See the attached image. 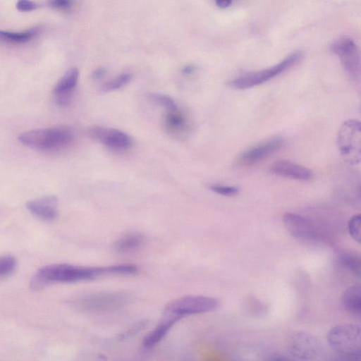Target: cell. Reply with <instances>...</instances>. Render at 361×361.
I'll return each instance as SVG.
<instances>
[{
	"instance_id": "cell-13",
	"label": "cell",
	"mask_w": 361,
	"mask_h": 361,
	"mask_svg": "<svg viewBox=\"0 0 361 361\" xmlns=\"http://www.w3.org/2000/svg\"><path fill=\"white\" fill-rule=\"evenodd\" d=\"M79 71L76 67L69 68L59 79L54 88L56 102L61 106L69 104L78 84Z\"/></svg>"
},
{
	"instance_id": "cell-29",
	"label": "cell",
	"mask_w": 361,
	"mask_h": 361,
	"mask_svg": "<svg viewBox=\"0 0 361 361\" xmlns=\"http://www.w3.org/2000/svg\"><path fill=\"white\" fill-rule=\"evenodd\" d=\"M106 73V69L103 67H99L95 69L92 74V78L94 80L102 78Z\"/></svg>"
},
{
	"instance_id": "cell-23",
	"label": "cell",
	"mask_w": 361,
	"mask_h": 361,
	"mask_svg": "<svg viewBox=\"0 0 361 361\" xmlns=\"http://www.w3.org/2000/svg\"><path fill=\"white\" fill-rule=\"evenodd\" d=\"M360 226V214H356L352 216L348 224V229L350 236L358 243H360L361 240Z\"/></svg>"
},
{
	"instance_id": "cell-15",
	"label": "cell",
	"mask_w": 361,
	"mask_h": 361,
	"mask_svg": "<svg viewBox=\"0 0 361 361\" xmlns=\"http://www.w3.org/2000/svg\"><path fill=\"white\" fill-rule=\"evenodd\" d=\"M26 207L34 216L44 221H52L58 215V201L54 196L30 200Z\"/></svg>"
},
{
	"instance_id": "cell-10",
	"label": "cell",
	"mask_w": 361,
	"mask_h": 361,
	"mask_svg": "<svg viewBox=\"0 0 361 361\" xmlns=\"http://www.w3.org/2000/svg\"><path fill=\"white\" fill-rule=\"evenodd\" d=\"M87 135L92 140L101 142L109 149L114 150H126L132 145L130 137L118 129L93 126L87 130Z\"/></svg>"
},
{
	"instance_id": "cell-6",
	"label": "cell",
	"mask_w": 361,
	"mask_h": 361,
	"mask_svg": "<svg viewBox=\"0 0 361 361\" xmlns=\"http://www.w3.org/2000/svg\"><path fill=\"white\" fill-rule=\"evenodd\" d=\"M130 300V295L126 292H104L81 296L73 302V305L85 312H108L122 308Z\"/></svg>"
},
{
	"instance_id": "cell-17",
	"label": "cell",
	"mask_w": 361,
	"mask_h": 361,
	"mask_svg": "<svg viewBox=\"0 0 361 361\" xmlns=\"http://www.w3.org/2000/svg\"><path fill=\"white\" fill-rule=\"evenodd\" d=\"M144 243V237L139 233L126 234L114 243V249L116 252L126 254L140 248Z\"/></svg>"
},
{
	"instance_id": "cell-5",
	"label": "cell",
	"mask_w": 361,
	"mask_h": 361,
	"mask_svg": "<svg viewBox=\"0 0 361 361\" xmlns=\"http://www.w3.org/2000/svg\"><path fill=\"white\" fill-rule=\"evenodd\" d=\"M302 58L301 51L293 52L270 68L238 75L230 82V86L238 90H245L259 85L290 69L300 62Z\"/></svg>"
},
{
	"instance_id": "cell-9",
	"label": "cell",
	"mask_w": 361,
	"mask_h": 361,
	"mask_svg": "<svg viewBox=\"0 0 361 361\" xmlns=\"http://www.w3.org/2000/svg\"><path fill=\"white\" fill-rule=\"evenodd\" d=\"M330 50L339 57L343 69L351 79L356 80L360 77V51L352 39L339 38L330 45Z\"/></svg>"
},
{
	"instance_id": "cell-24",
	"label": "cell",
	"mask_w": 361,
	"mask_h": 361,
	"mask_svg": "<svg viewBox=\"0 0 361 361\" xmlns=\"http://www.w3.org/2000/svg\"><path fill=\"white\" fill-rule=\"evenodd\" d=\"M16 266V259L11 255L0 257V276H4L11 273Z\"/></svg>"
},
{
	"instance_id": "cell-31",
	"label": "cell",
	"mask_w": 361,
	"mask_h": 361,
	"mask_svg": "<svg viewBox=\"0 0 361 361\" xmlns=\"http://www.w3.org/2000/svg\"><path fill=\"white\" fill-rule=\"evenodd\" d=\"M196 67L192 65H188L183 67L181 72L185 75H190L195 72Z\"/></svg>"
},
{
	"instance_id": "cell-30",
	"label": "cell",
	"mask_w": 361,
	"mask_h": 361,
	"mask_svg": "<svg viewBox=\"0 0 361 361\" xmlns=\"http://www.w3.org/2000/svg\"><path fill=\"white\" fill-rule=\"evenodd\" d=\"M216 4L221 8H226L231 6L232 0H215Z\"/></svg>"
},
{
	"instance_id": "cell-3",
	"label": "cell",
	"mask_w": 361,
	"mask_h": 361,
	"mask_svg": "<svg viewBox=\"0 0 361 361\" xmlns=\"http://www.w3.org/2000/svg\"><path fill=\"white\" fill-rule=\"evenodd\" d=\"M330 347L339 355L351 360L361 358V331L360 326L341 324L327 333Z\"/></svg>"
},
{
	"instance_id": "cell-28",
	"label": "cell",
	"mask_w": 361,
	"mask_h": 361,
	"mask_svg": "<svg viewBox=\"0 0 361 361\" xmlns=\"http://www.w3.org/2000/svg\"><path fill=\"white\" fill-rule=\"evenodd\" d=\"M37 5L30 0H18L16 8L20 11L27 12L36 9Z\"/></svg>"
},
{
	"instance_id": "cell-18",
	"label": "cell",
	"mask_w": 361,
	"mask_h": 361,
	"mask_svg": "<svg viewBox=\"0 0 361 361\" xmlns=\"http://www.w3.org/2000/svg\"><path fill=\"white\" fill-rule=\"evenodd\" d=\"M37 32V27L20 32L0 30V42L13 44L25 43L33 38Z\"/></svg>"
},
{
	"instance_id": "cell-16",
	"label": "cell",
	"mask_w": 361,
	"mask_h": 361,
	"mask_svg": "<svg viewBox=\"0 0 361 361\" xmlns=\"http://www.w3.org/2000/svg\"><path fill=\"white\" fill-rule=\"evenodd\" d=\"M361 286L359 283L347 288L341 296V304L349 313L360 316V314Z\"/></svg>"
},
{
	"instance_id": "cell-11",
	"label": "cell",
	"mask_w": 361,
	"mask_h": 361,
	"mask_svg": "<svg viewBox=\"0 0 361 361\" xmlns=\"http://www.w3.org/2000/svg\"><path fill=\"white\" fill-rule=\"evenodd\" d=\"M283 143V140L281 137L269 139L240 154L236 162L243 166L255 164L278 151Z\"/></svg>"
},
{
	"instance_id": "cell-12",
	"label": "cell",
	"mask_w": 361,
	"mask_h": 361,
	"mask_svg": "<svg viewBox=\"0 0 361 361\" xmlns=\"http://www.w3.org/2000/svg\"><path fill=\"white\" fill-rule=\"evenodd\" d=\"M283 222L288 232L299 240L312 241L316 238L314 226L307 219L298 214L285 213Z\"/></svg>"
},
{
	"instance_id": "cell-1",
	"label": "cell",
	"mask_w": 361,
	"mask_h": 361,
	"mask_svg": "<svg viewBox=\"0 0 361 361\" xmlns=\"http://www.w3.org/2000/svg\"><path fill=\"white\" fill-rule=\"evenodd\" d=\"M133 269L130 264L94 267L67 264H51L37 271L30 281V287L33 290H39L52 283L87 281L104 274L130 275Z\"/></svg>"
},
{
	"instance_id": "cell-2",
	"label": "cell",
	"mask_w": 361,
	"mask_h": 361,
	"mask_svg": "<svg viewBox=\"0 0 361 361\" xmlns=\"http://www.w3.org/2000/svg\"><path fill=\"white\" fill-rule=\"evenodd\" d=\"M73 140V131L64 126L31 130L18 136V140L23 145L47 151L63 149L71 144Z\"/></svg>"
},
{
	"instance_id": "cell-14",
	"label": "cell",
	"mask_w": 361,
	"mask_h": 361,
	"mask_svg": "<svg viewBox=\"0 0 361 361\" xmlns=\"http://www.w3.org/2000/svg\"><path fill=\"white\" fill-rule=\"evenodd\" d=\"M271 173L291 179L298 180H310L312 172L307 168L288 160H278L270 166Z\"/></svg>"
},
{
	"instance_id": "cell-20",
	"label": "cell",
	"mask_w": 361,
	"mask_h": 361,
	"mask_svg": "<svg viewBox=\"0 0 361 361\" xmlns=\"http://www.w3.org/2000/svg\"><path fill=\"white\" fill-rule=\"evenodd\" d=\"M131 79V74L128 73H122L104 83L101 87V91L108 92L120 89L128 84Z\"/></svg>"
},
{
	"instance_id": "cell-22",
	"label": "cell",
	"mask_w": 361,
	"mask_h": 361,
	"mask_svg": "<svg viewBox=\"0 0 361 361\" xmlns=\"http://www.w3.org/2000/svg\"><path fill=\"white\" fill-rule=\"evenodd\" d=\"M147 98L152 103L164 107L167 111L177 109L176 104L173 99L168 95L158 93H149Z\"/></svg>"
},
{
	"instance_id": "cell-19",
	"label": "cell",
	"mask_w": 361,
	"mask_h": 361,
	"mask_svg": "<svg viewBox=\"0 0 361 361\" xmlns=\"http://www.w3.org/2000/svg\"><path fill=\"white\" fill-rule=\"evenodd\" d=\"M339 261L343 267L355 275L360 276L361 263L359 255L350 252H343L339 256Z\"/></svg>"
},
{
	"instance_id": "cell-4",
	"label": "cell",
	"mask_w": 361,
	"mask_h": 361,
	"mask_svg": "<svg viewBox=\"0 0 361 361\" xmlns=\"http://www.w3.org/2000/svg\"><path fill=\"white\" fill-rule=\"evenodd\" d=\"M219 306V302L214 298L188 295L168 303L164 309L162 317L175 324L185 317L211 312L216 310Z\"/></svg>"
},
{
	"instance_id": "cell-7",
	"label": "cell",
	"mask_w": 361,
	"mask_h": 361,
	"mask_svg": "<svg viewBox=\"0 0 361 361\" xmlns=\"http://www.w3.org/2000/svg\"><path fill=\"white\" fill-rule=\"evenodd\" d=\"M336 144L341 155L350 164L360 163L361 157V125L358 120L345 121L341 126Z\"/></svg>"
},
{
	"instance_id": "cell-32",
	"label": "cell",
	"mask_w": 361,
	"mask_h": 361,
	"mask_svg": "<svg viewBox=\"0 0 361 361\" xmlns=\"http://www.w3.org/2000/svg\"><path fill=\"white\" fill-rule=\"evenodd\" d=\"M273 357H270L271 360H288V357H286L285 355H279V354H276V355H272Z\"/></svg>"
},
{
	"instance_id": "cell-26",
	"label": "cell",
	"mask_w": 361,
	"mask_h": 361,
	"mask_svg": "<svg viewBox=\"0 0 361 361\" xmlns=\"http://www.w3.org/2000/svg\"><path fill=\"white\" fill-rule=\"evenodd\" d=\"M209 189L216 193L224 196H233L238 193V188L234 186L212 185L209 186Z\"/></svg>"
},
{
	"instance_id": "cell-8",
	"label": "cell",
	"mask_w": 361,
	"mask_h": 361,
	"mask_svg": "<svg viewBox=\"0 0 361 361\" xmlns=\"http://www.w3.org/2000/svg\"><path fill=\"white\" fill-rule=\"evenodd\" d=\"M286 348L291 355L302 360H314L322 350V343L316 336L302 331L294 332L288 337Z\"/></svg>"
},
{
	"instance_id": "cell-27",
	"label": "cell",
	"mask_w": 361,
	"mask_h": 361,
	"mask_svg": "<svg viewBox=\"0 0 361 361\" xmlns=\"http://www.w3.org/2000/svg\"><path fill=\"white\" fill-rule=\"evenodd\" d=\"M73 0H49V6L60 9L68 10L73 6Z\"/></svg>"
},
{
	"instance_id": "cell-25",
	"label": "cell",
	"mask_w": 361,
	"mask_h": 361,
	"mask_svg": "<svg viewBox=\"0 0 361 361\" xmlns=\"http://www.w3.org/2000/svg\"><path fill=\"white\" fill-rule=\"evenodd\" d=\"M148 324L147 320H142L137 322L133 326L119 335L120 340H125L134 336L143 330Z\"/></svg>"
},
{
	"instance_id": "cell-21",
	"label": "cell",
	"mask_w": 361,
	"mask_h": 361,
	"mask_svg": "<svg viewBox=\"0 0 361 361\" xmlns=\"http://www.w3.org/2000/svg\"><path fill=\"white\" fill-rule=\"evenodd\" d=\"M166 126L173 130H178L185 126V119L178 108L167 111L165 119Z\"/></svg>"
}]
</instances>
